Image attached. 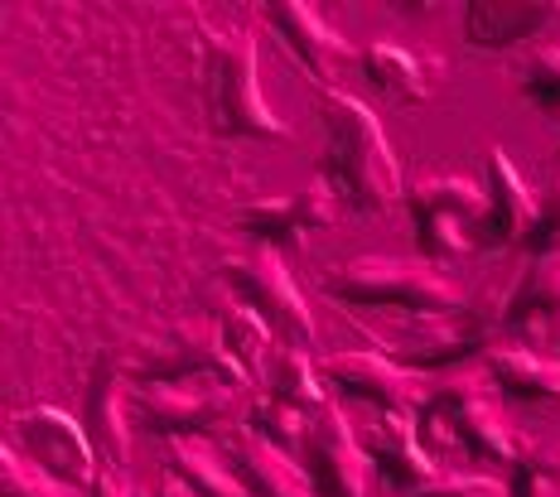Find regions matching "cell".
Instances as JSON below:
<instances>
[{"mask_svg":"<svg viewBox=\"0 0 560 497\" xmlns=\"http://www.w3.org/2000/svg\"><path fill=\"white\" fill-rule=\"evenodd\" d=\"M203 97H208V121H213L218 135L290 141V121L276 117L271 102L261 97L252 29L208 34V49H203Z\"/></svg>","mask_w":560,"mask_h":497,"instance_id":"cell-3","label":"cell"},{"mask_svg":"<svg viewBox=\"0 0 560 497\" xmlns=\"http://www.w3.org/2000/svg\"><path fill=\"white\" fill-rule=\"evenodd\" d=\"M300 464H305L314 497H368L372 459H368L363 439H358L353 421H348V411L338 406V401H329V406L310 421Z\"/></svg>","mask_w":560,"mask_h":497,"instance_id":"cell-9","label":"cell"},{"mask_svg":"<svg viewBox=\"0 0 560 497\" xmlns=\"http://www.w3.org/2000/svg\"><path fill=\"white\" fill-rule=\"evenodd\" d=\"M508 339L527 343V333H541L560 323V257H527L522 275L508 291Z\"/></svg>","mask_w":560,"mask_h":497,"instance_id":"cell-21","label":"cell"},{"mask_svg":"<svg viewBox=\"0 0 560 497\" xmlns=\"http://www.w3.org/2000/svg\"><path fill=\"white\" fill-rule=\"evenodd\" d=\"M483 189H488V217L478 227V247L488 251H522V241L532 237L536 213H541V199L527 189L522 169L512 165V155L503 145H493L483 155Z\"/></svg>","mask_w":560,"mask_h":497,"instance_id":"cell-14","label":"cell"},{"mask_svg":"<svg viewBox=\"0 0 560 497\" xmlns=\"http://www.w3.org/2000/svg\"><path fill=\"white\" fill-rule=\"evenodd\" d=\"M140 377V387L150 381H184V377H228V381H247L237 372V363L223 348V329L213 319H179L170 323L165 343L150 357H140L131 367Z\"/></svg>","mask_w":560,"mask_h":497,"instance_id":"cell-12","label":"cell"},{"mask_svg":"<svg viewBox=\"0 0 560 497\" xmlns=\"http://www.w3.org/2000/svg\"><path fill=\"white\" fill-rule=\"evenodd\" d=\"M223 281L242 305H252L256 315L271 323L280 343H300V348L314 343V315H310L305 295H300L295 275H290V265L280 261V251L252 247V251H242V257H228Z\"/></svg>","mask_w":560,"mask_h":497,"instance_id":"cell-8","label":"cell"},{"mask_svg":"<svg viewBox=\"0 0 560 497\" xmlns=\"http://www.w3.org/2000/svg\"><path fill=\"white\" fill-rule=\"evenodd\" d=\"M131 411H136V391L126 387V377L112 363H97L83 401V425L97 445L102 464L131 469Z\"/></svg>","mask_w":560,"mask_h":497,"instance_id":"cell-18","label":"cell"},{"mask_svg":"<svg viewBox=\"0 0 560 497\" xmlns=\"http://www.w3.org/2000/svg\"><path fill=\"white\" fill-rule=\"evenodd\" d=\"M10 449L25 454L34 469L49 473L63 488H92L102 469L88 425L58 406H30L10 415Z\"/></svg>","mask_w":560,"mask_h":497,"instance_id":"cell-7","label":"cell"},{"mask_svg":"<svg viewBox=\"0 0 560 497\" xmlns=\"http://www.w3.org/2000/svg\"><path fill=\"white\" fill-rule=\"evenodd\" d=\"M261 15H266V25L285 39V49L295 54L300 68H305L314 83L334 87L338 68H348V59H353L343 34H338L310 0H271V5H261Z\"/></svg>","mask_w":560,"mask_h":497,"instance_id":"cell-15","label":"cell"},{"mask_svg":"<svg viewBox=\"0 0 560 497\" xmlns=\"http://www.w3.org/2000/svg\"><path fill=\"white\" fill-rule=\"evenodd\" d=\"M493 391L517 406H560V357L541 353L536 343H498L483 357Z\"/></svg>","mask_w":560,"mask_h":497,"instance_id":"cell-19","label":"cell"},{"mask_svg":"<svg viewBox=\"0 0 560 497\" xmlns=\"http://www.w3.org/2000/svg\"><path fill=\"white\" fill-rule=\"evenodd\" d=\"M329 381L314 367V353L300 348V343H276V353L266 357V372H261V397H276L285 406L305 411V415H319L329 406Z\"/></svg>","mask_w":560,"mask_h":497,"instance_id":"cell-22","label":"cell"},{"mask_svg":"<svg viewBox=\"0 0 560 497\" xmlns=\"http://www.w3.org/2000/svg\"><path fill=\"white\" fill-rule=\"evenodd\" d=\"M228 464L237 469V478L247 483L252 497H314L305 464H295V454L276 449L271 439H261L256 430H232L228 435Z\"/></svg>","mask_w":560,"mask_h":497,"instance_id":"cell-20","label":"cell"},{"mask_svg":"<svg viewBox=\"0 0 560 497\" xmlns=\"http://www.w3.org/2000/svg\"><path fill=\"white\" fill-rule=\"evenodd\" d=\"M338 193L329 189V179H314L295 193H276V199H252L237 213V227L247 233L256 247L271 251H295L300 241H310L314 233L334 227L338 217Z\"/></svg>","mask_w":560,"mask_h":497,"instance_id":"cell-11","label":"cell"},{"mask_svg":"<svg viewBox=\"0 0 560 497\" xmlns=\"http://www.w3.org/2000/svg\"><path fill=\"white\" fill-rule=\"evenodd\" d=\"M319 372H324V381H329L334 391L377 406V415H387V411L416 415L420 406H425L430 391H435V381H430L425 372H411V367H401L392 353H382V348L334 353V357H324L319 363Z\"/></svg>","mask_w":560,"mask_h":497,"instance_id":"cell-10","label":"cell"},{"mask_svg":"<svg viewBox=\"0 0 560 497\" xmlns=\"http://www.w3.org/2000/svg\"><path fill=\"white\" fill-rule=\"evenodd\" d=\"M218 329H223V348H228V357L237 363V372L242 377H261L266 372V357L276 353V329L266 323L261 315H256L252 305H232V309H223V319H218Z\"/></svg>","mask_w":560,"mask_h":497,"instance_id":"cell-24","label":"cell"},{"mask_svg":"<svg viewBox=\"0 0 560 497\" xmlns=\"http://www.w3.org/2000/svg\"><path fill=\"white\" fill-rule=\"evenodd\" d=\"M329 295L348 305H377V309H401V315H454L469 305V295L450 281L440 265L416 261V257H353L338 261L324 275Z\"/></svg>","mask_w":560,"mask_h":497,"instance_id":"cell-4","label":"cell"},{"mask_svg":"<svg viewBox=\"0 0 560 497\" xmlns=\"http://www.w3.org/2000/svg\"><path fill=\"white\" fill-rule=\"evenodd\" d=\"M319 121H324V159L319 179H329L338 203L353 208L363 217H377L406 193L401 184V159L382 131L377 111L368 102L348 97L338 87L319 92Z\"/></svg>","mask_w":560,"mask_h":497,"instance_id":"cell-1","label":"cell"},{"mask_svg":"<svg viewBox=\"0 0 560 497\" xmlns=\"http://www.w3.org/2000/svg\"><path fill=\"white\" fill-rule=\"evenodd\" d=\"M508 493L512 497H560V449L527 435L517 464L508 469Z\"/></svg>","mask_w":560,"mask_h":497,"instance_id":"cell-25","label":"cell"},{"mask_svg":"<svg viewBox=\"0 0 560 497\" xmlns=\"http://www.w3.org/2000/svg\"><path fill=\"white\" fill-rule=\"evenodd\" d=\"M363 449H368L372 469L382 473V483H387V488H396V493H406V497L425 493L430 483H440V478L450 473L435 454H430L425 445H420L416 415H406V411L377 415V421L368 425Z\"/></svg>","mask_w":560,"mask_h":497,"instance_id":"cell-13","label":"cell"},{"mask_svg":"<svg viewBox=\"0 0 560 497\" xmlns=\"http://www.w3.org/2000/svg\"><path fill=\"white\" fill-rule=\"evenodd\" d=\"M560 20V0H469L464 5V39L474 49H517L546 34Z\"/></svg>","mask_w":560,"mask_h":497,"instance_id":"cell-17","label":"cell"},{"mask_svg":"<svg viewBox=\"0 0 560 497\" xmlns=\"http://www.w3.org/2000/svg\"><path fill=\"white\" fill-rule=\"evenodd\" d=\"M420 261L445 265L478 247V227L488 217V189L464 175H425L406 189Z\"/></svg>","mask_w":560,"mask_h":497,"instance_id":"cell-6","label":"cell"},{"mask_svg":"<svg viewBox=\"0 0 560 497\" xmlns=\"http://www.w3.org/2000/svg\"><path fill=\"white\" fill-rule=\"evenodd\" d=\"M140 497H194V493L184 488V483H179V478H174V473H170V478L160 483V488H150V493H140Z\"/></svg>","mask_w":560,"mask_h":497,"instance_id":"cell-32","label":"cell"},{"mask_svg":"<svg viewBox=\"0 0 560 497\" xmlns=\"http://www.w3.org/2000/svg\"><path fill=\"white\" fill-rule=\"evenodd\" d=\"M522 97L546 117H560V44L536 49L522 68Z\"/></svg>","mask_w":560,"mask_h":497,"instance_id":"cell-27","label":"cell"},{"mask_svg":"<svg viewBox=\"0 0 560 497\" xmlns=\"http://www.w3.org/2000/svg\"><path fill=\"white\" fill-rule=\"evenodd\" d=\"M522 251H527V257H560V179L546 189L536 227H532V237L522 241Z\"/></svg>","mask_w":560,"mask_h":497,"instance_id":"cell-29","label":"cell"},{"mask_svg":"<svg viewBox=\"0 0 560 497\" xmlns=\"http://www.w3.org/2000/svg\"><path fill=\"white\" fill-rule=\"evenodd\" d=\"M0 497H73V488L54 483L49 473H39L25 454L15 449H0Z\"/></svg>","mask_w":560,"mask_h":497,"instance_id":"cell-28","label":"cell"},{"mask_svg":"<svg viewBox=\"0 0 560 497\" xmlns=\"http://www.w3.org/2000/svg\"><path fill=\"white\" fill-rule=\"evenodd\" d=\"M416 497H512L508 483L488 478V473H464V469H450L440 483H430L425 493Z\"/></svg>","mask_w":560,"mask_h":497,"instance_id":"cell-30","label":"cell"},{"mask_svg":"<svg viewBox=\"0 0 560 497\" xmlns=\"http://www.w3.org/2000/svg\"><path fill=\"white\" fill-rule=\"evenodd\" d=\"M358 68L392 107H425L435 97L440 78H445V63L425 49H411V44H392V39H372L363 54H358Z\"/></svg>","mask_w":560,"mask_h":497,"instance_id":"cell-16","label":"cell"},{"mask_svg":"<svg viewBox=\"0 0 560 497\" xmlns=\"http://www.w3.org/2000/svg\"><path fill=\"white\" fill-rule=\"evenodd\" d=\"M310 421L314 415L285 406V401H276V397H252V406H247V430L271 439V445L285 449V454H300V449H305Z\"/></svg>","mask_w":560,"mask_h":497,"instance_id":"cell-26","label":"cell"},{"mask_svg":"<svg viewBox=\"0 0 560 497\" xmlns=\"http://www.w3.org/2000/svg\"><path fill=\"white\" fill-rule=\"evenodd\" d=\"M252 381L228 377H184V381H150L136 391V425L145 435L170 439H203L228 430L237 411L252 406Z\"/></svg>","mask_w":560,"mask_h":497,"instance_id":"cell-5","label":"cell"},{"mask_svg":"<svg viewBox=\"0 0 560 497\" xmlns=\"http://www.w3.org/2000/svg\"><path fill=\"white\" fill-rule=\"evenodd\" d=\"M508 291H478L469 305L454 315H406L401 333L382 343V353H392L411 372H450V367L478 363L508 343Z\"/></svg>","mask_w":560,"mask_h":497,"instance_id":"cell-2","label":"cell"},{"mask_svg":"<svg viewBox=\"0 0 560 497\" xmlns=\"http://www.w3.org/2000/svg\"><path fill=\"white\" fill-rule=\"evenodd\" d=\"M88 497H140V493L131 488V469L102 464V469H97V483L88 488Z\"/></svg>","mask_w":560,"mask_h":497,"instance_id":"cell-31","label":"cell"},{"mask_svg":"<svg viewBox=\"0 0 560 497\" xmlns=\"http://www.w3.org/2000/svg\"><path fill=\"white\" fill-rule=\"evenodd\" d=\"M165 464L194 497H252L237 469L228 464V454H218L208 439H170Z\"/></svg>","mask_w":560,"mask_h":497,"instance_id":"cell-23","label":"cell"}]
</instances>
